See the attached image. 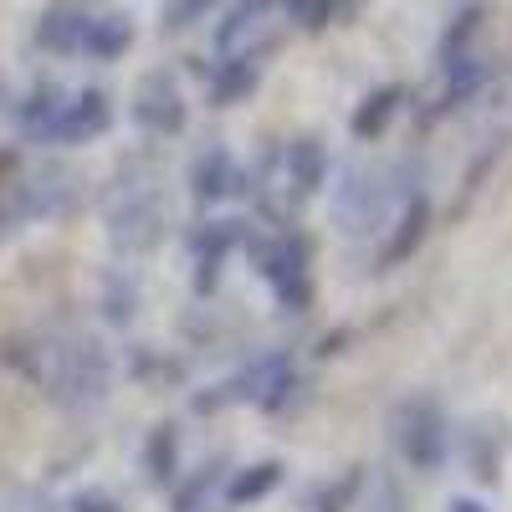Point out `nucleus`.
<instances>
[{
	"label": "nucleus",
	"mask_w": 512,
	"mask_h": 512,
	"mask_svg": "<svg viewBox=\"0 0 512 512\" xmlns=\"http://www.w3.org/2000/svg\"><path fill=\"white\" fill-rule=\"evenodd\" d=\"M246 262L251 272L267 282L272 303L292 318L313 313L318 303V282H313V262H318V246L303 226H272V231H251L246 236Z\"/></svg>",
	"instance_id": "obj_5"
},
{
	"label": "nucleus",
	"mask_w": 512,
	"mask_h": 512,
	"mask_svg": "<svg viewBox=\"0 0 512 512\" xmlns=\"http://www.w3.org/2000/svg\"><path fill=\"white\" fill-rule=\"evenodd\" d=\"M134 47V21L123 11H88V31H82V52L88 62H118Z\"/></svg>",
	"instance_id": "obj_23"
},
{
	"label": "nucleus",
	"mask_w": 512,
	"mask_h": 512,
	"mask_svg": "<svg viewBox=\"0 0 512 512\" xmlns=\"http://www.w3.org/2000/svg\"><path fill=\"white\" fill-rule=\"evenodd\" d=\"M123 374L159 395V390H180V384L190 379V364H185L180 354L159 349V344H128V354H123Z\"/></svg>",
	"instance_id": "obj_21"
},
{
	"label": "nucleus",
	"mask_w": 512,
	"mask_h": 512,
	"mask_svg": "<svg viewBox=\"0 0 512 512\" xmlns=\"http://www.w3.org/2000/svg\"><path fill=\"white\" fill-rule=\"evenodd\" d=\"M256 226L246 221V216H205L185 231V251H190V292L195 297H210L221 287V277H226V262L246 246V236H251Z\"/></svg>",
	"instance_id": "obj_7"
},
{
	"label": "nucleus",
	"mask_w": 512,
	"mask_h": 512,
	"mask_svg": "<svg viewBox=\"0 0 512 512\" xmlns=\"http://www.w3.org/2000/svg\"><path fill=\"white\" fill-rule=\"evenodd\" d=\"M451 446L461 451L472 482L497 487L502 482V466H507V451H512V431H507V420H497V415H477L466 431H456Z\"/></svg>",
	"instance_id": "obj_14"
},
{
	"label": "nucleus",
	"mask_w": 512,
	"mask_h": 512,
	"mask_svg": "<svg viewBox=\"0 0 512 512\" xmlns=\"http://www.w3.org/2000/svg\"><path fill=\"white\" fill-rule=\"evenodd\" d=\"M482 26H487V6H461V11L451 16V26L441 31L436 62H446V57H456V52H472L477 36H482Z\"/></svg>",
	"instance_id": "obj_27"
},
{
	"label": "nucleus",
	"mask_w": 512,
	"mask_h": 512,
	"mask_svg": "<svg viewBox=\"0 0 512 512\" xmlns=\"http://www.w3.org/2000/svg\"><path fill=\"white\" fill-rule=\"evenodd\" d=\"M236 154H231V144H221V139H205L195 154H190V164H185V195H190V205L200 210H221L231 195H236Z\"/></svg>",
	"instance_id": "obj_11"
},
{
	"label": "nucleus",
	"mask_w": 512,
	"mask_h": 512,
	"mask_svg": "<svg viewBox=\"0 0 512 512\" xmlns=\"http://www.w3.org/2000/svg\"><path fill=\"white\" fill-rule=\"evenodd\" d=\"M282 31V11L277 0H236V6L221 16L216 26V52H251V57H267L272 41Z\"/></svg>",
	"instance_id": "obj_12"
},
{
	"label": "nucleus",
	"mask_w": 512,
	"mask_h": 512,
	"mask_svg": "<svg viewBox=\"0 0 512 512\" xmlns=\"http://www.w3.org/2000/svg\"><path fill=\"white\" fill-rule=\"evenodd\" d=\"M62 103H67V88L57 77H36L31 88L21 93V98H11V123H16V134H21V144H52V128H57V113H62Z\"/></svg>",
	"instance_id": "obj_15"
},
{
	"label": "nucleus",
	"mask_w": 512,
	"mask_h": 512,
	"mask_svg": "<svg viewBox=\"0 0 512 512\" xmlns=\"http://www.w3.org/2000/svg\"><path fill=\"white\" fill-rule=\"evenodd\" d=\"M98 308H103V318H108L113 328H128V323L139 318V308H144L139 277L128 272V267H108L103 282H98Z\"/></svg>",
	"instance_id": "obj_24"
},
{
	"label": "nucleus",
	"mask_w": 512,
	"mask_h": 512,
	"mask_svg": "<svg viewBox=\"0 0 512 512\" xmlns=\"http://www.w3.org/2000/svg\"><path fill=\"white\" fill-rule=\"evenodd\" d=\"M103 221H108V246L113 256L134 262L164 246L169 236V200L154 159H128L118 164L113 185L103 190Z\"/></svg>",
	"instance_id": "obj_3"
},
{
	"label": "nucleus",
	"mask_w": 512,
	"mask_h": 512,
	"mask_svg": "<svg viewBox=\"0 0 512 512\" xmlns=\"http://www.w3.org/2000/svg\"><path fill=\"white\" fill-rule=\"evenodd\" d=\"M354 512H415V507H410V492H405L400 472H390V466H369Z\"/></svg>",
	"instance_id": "obj_26"
},
{
	"label": "nucleus",
	"mask_w": 512,
	"mask_h": 512,
	"mask_svg": "<svg viewBox=\"0 0 512 512\" xmlns=\"http://www.w3.org/2000/svg\"><path fill=\"white\" fill-rule=\"evenodd\" d=\"M0 175H6V159H0Z\"/></svg>",
	"instance_id": "obj_34"
},
{
	"label": "nucleus",
	"mask_w": 512,
	"mask_h": 512,
	"mask_svg": "<svg viewBox=\"0 0 512 512\" xmlns=\"http://www.w3.org/2000/svg\"><path fill=\"white\" fill-rule=\"evenodd\" d=\"M216 6H221V0H164V6H159V31H169V36L190 31V26H200Z\"/></svg>",
	"instance_id": "obj_30"
},
{
	"label": "nucleus",
	"mask_w": 512,
	"mask_h": 512,
	"mask_svg": "<svg viewBox=\"0 0 512 512\" xmlns=\"http://www.w3.org/2000/svg\"><path fill=\"white\" fill-rule=\"evenodd\" d=\"M11 364L41 400L67 415L103 410L113 395V379H118L108 344L98 333L72 328V323H47V328L21 333L11 344Z\"/></svg>",
	"instance_id": "obj_1"
},
{
	"label": "nucleus",
	"mask_w": 512,
	"mask_h": 512,
	"mask_svg": "<svg viewBox=\"0 0 512 512\" xmlns=\"http://www.w3.org/2000/svg\"><path fill=\"white\" fill-rule=\"evenodd\" d=\"M425 185V164L400 154V159H379V164H344L338 175H328V205L344 236H369L384 231V221L395 216V205Z\"/></svg>",
	"instance_id": "obj_2"
},
{
	"label": "nucleus",
	"mask_w": 512,
	"mask_h": 512,
	"mask_svg": "<svg viewBox=\"0 0 512 512\" xmlns=\"http://www.w3.org/2000/svg\"><path fill=\"white\" fill-rule=\"evenodd\" d=\"M446 512H492V502H482V497H451Z\"/></svg>",
	"instance_id": "obj_31"
},
{
	"label": "nucleus",
	"mask_w": 512,
	"mask_h": 512,
	"mask_svg": "<svg viewBox=\"0 0 512 512\" xmlns=\"http://www.w3.org/2000/svg\"><path fill=\"white\" fill-rule=\"evenodd\" d=\"M303 390H308V379H303L297 354L292 349H262V354L241 359L226 379L190 395V415H221L231 405H256L262 415H287L303 400Z\"/></svg>",
	"instance_id": "obj_4"
},
{
	"label": "nucleus",
	"mask_w": 512,
	"mask_h": 512,
	"mask_svg": "<svg viewBox=\"0 0 512 512\" xmlns=\"http://www.w3.org/2000/svg\"><path fill=\"white\" fill-rule=\"evenodd\" d=\"M384 431H390V446H395L400 466H410L415 477H436L441 466L451 461V441H456L451 415H446V405L436 395H425V390L400 395L390 405Z\"/></svg>",
	"instance_id": "obj_6"
},
{
	"label": "nucleus",
	"mask_w": 512,
	"mask_h": 512,
	"mask_svg": "<svg viewBox=\"0 0 512 512\" xmlns=\"http://www.w3.org/2000/svg\"><path fill=\"white\" fill-rule=\"evenodd\" d=\"M492 72H497V57H487V52H477V47L446 57L441 72H436V93H431V113H425V118H446V113L466 108L472 98H482V88L492 82Z\"/></svg>",
	"instance_id": "obj_13"
},
{
	"label": "nucleus",
	"mask_w": 512,
	"mask_h": 512,
	"mask_svg": "<svg viewBox=\"0 0 512 512\" xmlns=\"http://www.w3.org/2000/svg\"><path fill=\"white\" fill-rule=\"evenodd\" d=\"M364 477H369V466L354 461V466H344L333 482H313V487L303 492V512H354V502H359V492H364Z\"/></svg>",
	"instance_id": "obj_25"
},
{
	"label": "nucleus",
	"mask_w": 512,
	"mask_h": 512,
	"mask_svg": "<svg viewBox=\"0 0 512 512\" xmlns=\"http://www.w3.org/2000/svg\"><path fill=\"white\" fill-rule=\"evenodd\" d=\"M200 77H205L210 108H236V103H246L256 88H262V57H251V52H216V62L200 67Z\"/></svg>",
	"instance_id": "obj_17"
},
{
	"label": "nucleus",
	"mask_w": 512,
	"mask_h": 512,
	"mask_svg": "<svg viewBox=\"0 0 512 512\" xmlns=\"http://www.w3.org/2000/svg\"><path fill=\"white\" fill-rule=\"evenodd\" d=\"M118 108L108 88H67V103L57 113L52 128V149H82V144H98L108 128H113Z\"/></svg>",
	"instance_id": "obj_10"
},
{
	"label": "nucleus",
	"mask_w": 512,
	"mask_h": 512,
	"mask_svg": "<svg viewBox=\"0 0 512 512\" xmlns=\"http://www.w3.org/2000/svg\"><path fill=\"white\" fill-rule=\"evenodd\" d=\"M128 123H134L144 139H180L190 128V98L180 88V77L169 67L144 72L134 82V93H128Z\"/></svg>",
	"instance_id": "obj_8"
},
{
	"label": "nucleus",
	"mask_w": 512,
	"mask_h": 512,
	"mask_svg": "<svg viewBox=\"0 0 512 512\" xmlns=\"http://www.w3.org/2000/svg\"><path fill=\"white\" fill-rule=\"evenodd\" d=\"M231 466H236L231 451H216L200 466H190V472H180L169 482V512H221V487Z\"/></svg>",
	"instance_id": "obj_16"
},
{
	"label": "nucleus",
	"mask_w": 512,
	"mask_h": 512,
	"mask_svg": "<svg viewBox=\"0 0 512 512\" xmlns=\"http://www.w3.org/2000/svg\"><path fill=\"white\" fill-rule=\"evenodd\" d=\"M26 512H62V507H57L52 497H41V492H31V497H26Z\"/></svg>",
	"instance_id": "obj_32"
},
{
	"label": "nucleus",
	"mask_w": 512,
	"mask_h": 512,
	"mask_svg": "<svg viewBox=\"0 0 512 512\" xmlns=\"http://www.w3.org/2000/svg\"><path fill=\"white\" fill-rule=\"evenodd\" d=\"M82 31H88V11L82 6H52V11H41L31 41L47 57H77L82 52Z\"/></svg>",
	"instance_id": "obj_22"
},
{
	"label": "nucleus",
	"mask_w": 512,
	"mask_h": 512,
	"mask_svg": "<svg viewBox=\"0 0 512 512\" xmlns=\"http://www.w3.org/2000/svg\"><path fill=\"white\" fill-rule=\"evenodd\" d=\"M185 472V431L175 420H159L144 431V446H139V477L149 492H169V482H175Z\"/></svg>",
	"instance_id": "obj_18"
},
{
	"label": "nucleus",
	"mask_w": 512,
	"mask_h": 512,
	"mask_svg": "<svg viewBox=\"0 0 512 512\" xmlns=\"http://www.w3.org/2000/svg\"><path fill=\"white\" fill-rule=\"evenodd\" d=\"M62 512H128V502L113 492V487H98V482H82L62 497Z\"/></svg>",
	"instance_id": "obj_29"
},
{
	"label": "nucleus",
	"mask_w": 512,
	"mask_h": 512,
	"mask_svg": "<svg viewBox=\"0 0 512 512\" xmlns=\"http://www.w3.org/2000/svg\"><path fill=\"white\" fill-rule=\"evenodd\" d=\"M282 482H287V461L282 456H262V461L231 466L226 487H221V507H256V502H267Z\"/></svg>",
	"instance_id": "obj_20"
},
{
	"label": "nucleus",
	"mask_w": 512,
	"mask_h": 512,
	"mask_svg": "<svg viewBox=\"0 0 512 512\" xmlns=\"http://www.w3.org/2000/svg\"><path fill=\"white\" fill-rule=\"evenodd\" d=\"M405 103H410L405 82H379V88H369V93L354 103V113H349V139H354V144L384 139V134H390V123L405 113Z\"/></svg>",
	"instance_id": "obj_19"
},
{
	"label": "nucleus",
	"mask_w": 512,
	"mask_h": 512,
	"mask_svg": "<svg viewBox=\"0 0 512 512\" xmlns=\"http://www.w3.org/2000/svg\"><path fill=\"white\" fill-rule=\"evenodd\" d=\"M11 108V82H6V72H0V113Z\"/></svg>",
	"instance_id": "obj_33"
},
{
	"label": "nucleus",
	"mask_w": 512,
	"mask_h": 512,
	"mask_svg": "<svg viewBox=\"0 0 512 512\" xmlns=\"http://www.w3.org/2000/svg\"><path fill=\"white\" fill-rule=\"evenodd\" d=\"M277 11H282V26L323 31V26H333V16H338V0H277Z\"/></svg>",
	"instance_id": "obj_28"
},
{
	"label": "nucleus",
	"mask_w": 512,
	"mask_h": 512,
	"mask_svg": "<svg viewBox=\"0 0 512 512\" xmlns=\"http://www.w3.org/2000/svg\"><path fill=\"white\" fill-rule=\"evenodd\" d=\"M436 226V205H431V190H410L400 205H395V216L384 221V241H379V256H374V272H395L405 267L410 256L425 246V236H431Z\"/></svg>",
	"instance_id": "obj_9"
}]
</instances>
